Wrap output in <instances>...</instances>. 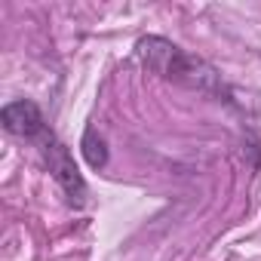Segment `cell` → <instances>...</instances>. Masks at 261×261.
<instances>
[{"mask_svg": "<svg viewBox=\"0 0 261 261\" xmlns=\"http://www.w3.org/2000/svg\"><path fill=\"white\" fill-rule=\"evenodd\" d=\"M43 157H46V166L53 172V178L62 185V191L68 194V200L74 206H83L86 203V181L68 151V145H62L59 139L53 136H43Z\"/></svg>", "mask_w": 261, "mask_h": 261, "instance_id": "7a4b0ae2", "label": "cell"}, {"mask_svg": "<svg viewBox=\"0 0 261 261\" xmlns=\"http://www.w3.org/2000/svg\"><path fill=\"white\" fill-rule=\"evenodd\" d=\"M80 148H83V157H86V163H89L92 169L108 166V145H105V139L98 136V129H95V126H86Z\"/></svg>", "mask_w": 261, "mask_h": 261, "instance_id": "277c9868", "label": "cell"}, {"mask_svg": "<svg viewBox=\"0 0 261 261\" xmlns=\"http://www.w3.org/2000/svg\"><path fill=\"white\" fill-rule=\"evenodd\" d=\"M0 123H4L7 133H13L19 139H37V136L46 133L43 114H40V108L31 98H19V101L4 105V111H0Z\"/></svg>", "mask_w": 261, "mask_h": 261, "instance_id": "3957f363", "label": "cell"}, {"mask_svg": "<svg viewBox=\"0 0 261 261\" xmlns=\"http://www.w3.org/2000/svg\"><path fill=\"white\" fill-rule=\"evenodd\" d=\"M136 56L148 71H154L166 80H175L191 89H218L215 71L203 59L185 53L181 46H175L166 37H142L136 43Z\"/></svg>", "mask_w": 261, "mask_h": 261, "instance_id": "6da1fadb", "label": "cell"}]
</instances>
